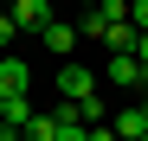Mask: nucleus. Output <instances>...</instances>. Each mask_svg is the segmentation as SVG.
Segmentation results:
<instances>
[{"instance_id": "nucleus-11", "label": "nucleus", "mask_w": 148, "mask_h": 141, "mask_svg": "<svg viewBox=\"0 0 148 141\" xmlns=\"http://www.w3.org/2000/svg\"><path fill=\"white\" fill-rule=\"evenodd\" d=\"M58 141H90V122H71V128H58Z\"/></svg>"}, {"instance_id": "nucleus-8", "label": "nucleus", "mask_w": 148, "mask_h": 141, "mask_svg": "<svg viewBox=\"0 0 148 141\" xmlns=\"http://www.w3.org/2000/svg\"><path fill=\"white\" fill-rule=\"evenodd\" d=\"M26 141H58V115H32V128H26Z\"/></svg>"}, {"instance_id": "nucleus-1", "label": "nucleus", "mask_w": 148, "mask_h": 141, "mask_svg": "<svg viewBox=\"0 0 148 141\" xmlns=\"http://www.w3.org/2000/svg\"><path fill=\"white\" fill-rule=\"evenodd\" d=\"M0 96H32V64L0 52Z\"/></svg>"}, {"instance_id": "nucleus-9", "label": "nucleus", "mask_w": 148, "mask_h": 141, "mask_svg": "<svg viewBox=\"0 0 148 141\" xmlns=\"http://www.w3.org/2000/svg\"><path fill=\"white\" fill-rule=\"evenodd\" d=\"M97 13H103L110 26H116V19H129V0H97Z\"/></svg>"}, {"instance_id": "nucleus-10", "label": "nucleus", "mask_w": 148, "mask_h": 141, "mask_svg": "<svg viewBox=\"0 0 148 141\" xmlns=\"http://www.w3.org/2000/svg\"><path fill=\"white\" fill-rule=\"evenodd\" d=\"M13 39H19V19H13V13H0V52H7Z\"/></svg>"}, {"instance_id": "nucleus-14", "label": "nucleus", "mask_w": 148, "mask_h": 141, "mask_svg": "<svg viewBox=\"0 0 148 141\" xmlns=\"http://www.w3.org/2000/svg\"><path fill=\"white\" fill-rule=\"evenodd\" d=\"M0 122H7V96H0Z\"/></svg>"}, {"instance_id": "nucleus-12", "label": "nucleus", "mask_w": 148, "mask_h": 141, "mask_svg": "<svg viewBox=\"0 0 148 141\" xmlns=\"http://www.w3.org/2000/svg\"><path fill=\"white\" fill-rule=\"evenodd\" d=\"M129 19H135V26L148 32V0H129Z\"/></svg>"}, {"instance_id": "nucleus-6", "label": "nucleus", "mask_w": 148, "mask_h": 141, "mask_svg": "<svg viewBox=\"0 0 148 141\" xmlns=\"http://www.w3.org/2000/svg\"><path fill=\"white\" fill-rule=\"evenodd\" d=\"M39 39H45V52H71V45H77V26H64V19H52V26H45Z\"/></svg>"}, {"instance_id": "nucleus-5", "label": "nucleus", "mask_w": 148, "mask_h": 141, "mask_svg": "<svg viewBox=\"0 0 148 141\" xmlns=\"http://www.w3.org/2000/svg\"><path fill=\"white\" fill-rule=\"evenodd\" d=\"M116 135H122V141H142V135H148V115H142V103H129V109L116 115Z\"/></svg>"}, {"instance_id": "nucleus-13", "label": "nucleus", "mask_w": 148, "mask_h": 141, "mask_svg": "<svg viewBox=\"0 0 148 141\" xmlns=\"http://www.w3.org/2000/svg\"><path fill=\"white\" fill-rule=\"evenodd\" d=\"M135 58H142V64H148V32H142V39H135Z\"/></svg>"}, {"instance_id": "nucleus-3", "label": "nucleus", "mask_w": 148, "mask_h": 141, "mask_svg": "<svg viewBox=\"0 0 148 141\" xmlns=\"http://www.w3.org/2000/svg\"><path fill=\"white\" fill-rule=\"evenodd\" d=\"M7 13L19 19V32H45V26H52V0H13Z\"/></svg>"}, {"instance_id": "nucleus-4", "label": "nucleus", "mask_w": 148, "mask_h": 141, "mask_svg": "<svg viewBox=\"0 0 148 141\" xmlns=\"http://www.w3.org/2000/svg\"><path fill=\"white\" fill-rule=\"evenodd\" d=\"M135 39H142V26H135V19H116V26L103 32V45H110V52H135Z\"/></svg>"}, {"instance_id": "nucleus-16", "label": "nucleus", "mask_w": 148, "mask_h": 141, "mask_svg": "<svg viewBox=\"0 0 148 141\" xmlns=\"http://www.w3.org/2000/svg\"><path fill=\"white\" fill-rule=\"evenodd\" d=\"M142 141H148V135H142Z\"/></svg>"}, {"instance_id": "nucleus-7", "label": "nucleus", "mask_w": 148, "mask_h": 141, "mask_svg": "<svg viewBox=\"0 0 148 141\" xmlns=\"http://www.w3.org/2000/svg\"><path fill=\"white\" fill-rule=\"evenodd\" d=\"M32 115H39V109H32V96H7V122H13L19 135L32 128Z\"/></svg>"}, {"instance_id": "nucleus-15", "label": "nucleus", "mask_w": 148, "mask_h": 141, "mask_svg": "<svg viewBox=\"0 0 148 141\" xmlns=\"http://www.w3.org/2000/svg\"><path fill=\"white\" fill-rule=\"evenodd\" d=\"M84 7H97V0H84Z\"/></svg>"}, {"instance_id": "nucleus-2", "label": "nucleus", "mask_w": 148, "mask_h": 141, "mask_svg": "<svg viewBox=\"0 0 148 141\" xmlns=\"http://www.w3.org/2000/svg\"><path fill=\"white\" fill-rule=\"evenodd\" d=\"M58 96L64 103H97V77H90L84 64H64L58 70Z\"/></svg>"}]
</instances>
